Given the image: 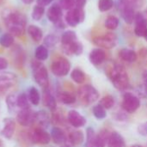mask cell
Here are the masks:
<instances>
[{
    "mask_svg": "<svg viewBox=\"0 0 147 147\" xmlns=\"http://www.w3.org/2000/svg\"><path fill=\"white\" fill-rule=\"evenodd\" d=\"M3 22L13 36L20 37L25 33L27 23L26 16L20 11L11 9H5L2 14Z\"/></svg>",
    "mask_w": 147,
    "mask_h": 147,
    "instance_id": "1",
    "label": "cell"
},
{
    "mask_svg": "<svg viewBox=\"0 0 147 147\" xmlns=\"http://www.w3.org/2000/svg\"><path fill=\"white\" fill-rule=\"evenodd\" d=\"M114 86L118 90H125L129 85V78L125 69L121 65L114 66L109 74Z\"/></svg>",
    "mask_w": 147,
    "mask_h": 147,
    "instance_id": "2",
    "label": "cell"
},
{
    "mask_svg": "<svg viewBox=\"0 0 147 147\" xmlns=\"http://www.w3.org/2000/svg\"><path fill=\"white\" fill-rule=\"evenodd\" d=\"M33 75L35 82L43 89H47L49 84L48 71L46 66L39 60H34L32 62Z\"/></svg>",
    "mask_w": 147,
    "mask_h": 147,
    "instance_id": "3",
    "label": "cell"
},
{
    "mask_svg": "<svg viewBox=\"0 0 147 147\" xmlns=\"http://www.w3.org/2000/svg\"><path fill=\"white\" fill-rule=\"evenodd\" d=\"M80 101L86 105H90L96 102L99 98L98 91L90 84H84L78 89V91Z\"/></svg>",
    "mask_w": 147,
    "mask_h": 147,
    "instance_id": "4",
    "label": "cell"
},
{
    "mask_svg": "<svg viewBox=\"0 0 147 147\" xmlns=\"http://www.w3.org/2000/svg\"><path fill=\"white\" fill-rule=\"evenodd\" d=\"M51 70L55 76L64 77L69 73L71 70V64L67 59L59 57L52 63Z\"/></svg>",
    "mask_w": 147,
    "mask_h": 147,
    "instance_id": "5",
    "label": "cell"
},
{
    "mask_svg": "<svg viewBox=\"0 0 147 147\" xmlns=\"http://www.w3.org/2000/svg\"><path fill=\"white\" fill-rule=\"evenodd\" d=\"M122 109L129 113H134L135 111L138 110V109L140 106V100L139 96H135L133 93L127 92L123 95V99H122V103H121Z\"/></svg>",
    "mask_w": 147,
    "mask_h": 147,
    "instance_id": "6",
    "label": "cell"
},
{
    "mask_svg": "<svg viewBox=\"0 0 147 147\" xmlns=\"http://www.w3.org/2000/svg\"><path fill=\"white\" fill-rule=\"evenodd\" d=\"M36 113L34 112L31 109H21L16 115L17 122L22 127H30L35 122Z\"/></svg>",
    "mask_w": 147,
    "mask_h": 147,
    "instance_id": "7",
    "label": "cell"
},
{
    "mask_svg": "<svg viewBox=\"0 0 147 147\" xmlns=\"http://www.w3.org/2000/svg\"><path fill=\"white\" fill-rule=\"evenodd\" d=\"M116 35L113 33H107L105 35L97 36L93 39V42L99 47L110 49L115 47L116 45Z\"/></svg>",
    "mask_w": 147,
    "mask_h": 147,
    "instance_id": "8",
    "label": "cell"
},
{
    "mask_svg": "<svg viewBox=\"0 0 147 147\" xmlns=\"http://www.w3.org/2000/svg\"><path fill=\"white\" fill-rule=\"evenodd\" d=\"M84 19V11L80 8H73L65 15V22L71 27H76Z\"/></svg>",
    "mask_w": 147,
    "mask_h": 147,
    "instance_id": "9",
    "label": "cell"
},
{
    "mask_svg": "<svg viewBox=\"0 0 147 147\" xmlns=\"http://www.w3.org/2000/svg\"><path fill=\"white\" fill-rule=\"evenodd\" d=\"M16 76L9 71H0V94L8 91L14 86Z\"/></svg>",
    "mask_w": 147,
    "mask_h": 147,
    "instance_id": "10",
    "label": "cell"
},
{
    "mask_svg": "<svg viewBox=\"0 0 147 147\" xmlns=\"http://www.w3.org/2000/svg\"><path fill=\"white\" fill-rule=\"evenodd\" d=\"M30 140L34 144L47 145L51 141V135L42 128H36L30 134Z\"/></svg>",
    "mask_w": 147,
    "mask_h": 147,
    "instance_id": "11",
    "label": "cell"
},
{
    "mask_svg": "<svg viewBox=\"0 0 147 147\" xmlns=\"http://www.w3.org/2000/svg\"><path fill=\"white\" fill-rule=\"evenodd\" d=\"M120 9H121V16L124 19V21L128 24H132L134 22V18H135V13H134V7L121 0Z\"/></svg>",
    "mask_w": 147,
    "mask_h": 147,
    "instance_id": "12",
    "label": "cell"
},
{
    "mask_svg": "<svg viewBox=\"0 0 147 147\" xmlns=\"http://www.w3.org/2000/svg\"><path fill=\"white\" fill-rule=\"evenodd\" d=\"M67 121L72 127L77 128L82 127L86 124V119L76 110H71L68 112Z\"/></svg>",
    "mask_w": 147,
    "mask_h": 147,
    "instance_id": "13",
    "label": "cell"
},
{
    "mask_svg": "<svg viewBox=\"0 0 147 147\" xmlns=\"http://www.w3.org/2000/svg\"><path fill=\"white\" fill-rule=\"evenodd\" d=\"M134 22L136 23L134 33L139 37H144L147 30V20L141 13H138L135 15Z\"/></svg>",
    "mask_w": 147,
    "mask_h": 147,
    "instance_id": "14",
    "label": "cell"
},
{
    "mask_svg": "<svg viewBox=\"0 0 147 147\" xmlns=\"http://www.w3.org/2000/svg\"><path fill=\"white\" fill-rule=\"evenodd\" d=\"M16 131V122L11 118H6L3 120V128L0 132L1 135L5 139L10 140Z\"/></svg>",
    "mask_w": 147,
    "mask_h": 147,
    "instance_id": "15",
    "label": "cell"
},
{
    "mask_svg": "<svg viewBox=\"0 0 147 147\" xmlns=\"http://www.w3.org/2000/svg\"><path fill=\"white\" fill-rule=\"evenodd\" d=\"M62 8L59 3H53L47 10V16L48 20L53 24L62 20Z\"/></svg>",
    "mask_w": 147,
    "mask_h": 147,
    "instance_id": "16",
    "label": "cell"
},
{
    "mask_svg": "<svg viewBox=\"0 0 147 147\" xmlns=\"http://www.w3.org/2000/svg\"><path fill=\"white\" fill-rule=\"evenodd\" d=\"M62 50L67 55H80L83 53V45L76 40L68 45H62Z\"/></svg>",
    "mask_w": 147,
    "mask_h": 147,
    "instance_id": "17",
    "label": "cell"
},
{
    "mask_svg": "<svg viewBox=\"0 0 147 147\" xmlns=\"http://www.w3.org/2000/svg\"><path fill=\"white\" fill-rule=\"evenodd\" d=\"M90 61L94 65H99L106 59V53L102 48H95L90 53Z\"/></svg>",
    "mask_w": 147,
    "mask_h": 147,
    "instance_id": "18",
    "label": "cell"
},
{
    "mask_svg": "<svg viewBox=\"0 0 147 147\" xmlns=\"http://www.w3.org/2000/svg\"><path fill=\"white\" fill-rule=\"evenodd\" d=\"M43 104L47 107L51 111L54 112L57 109V102L56 100L54 98V96H53V94L50 92V90L47 89H44V92H43Z\"/></svg>",
    "mask_w": 147,
    "mask_h": 147,
    "instance_id": "19",
    "label": "cell"
},
{
    "mask_svg": "<svg viewBox=\"0 0 147 147\" xmlns=\"http://www.w3.org/2000/svg\"><path fill=\"white\" fill-rule=\"evenodd\" d=\"M108 147H126V144L124 141V139L122 136L118 134L117 132H113L110 134V136L109 138L108 143H107Z\"/></svg>",
    "mask_w": 147,
    "mask_h": 147,
    "instance_id": "20",
    "label": "cell"
},
{
    "mask_svg": "<svg viewBox=\"0 0 147 147\" xmlns=\"http://www.w3.org/2000/svg\"><path fill=\"white\" fill-rule=\"evenodd\" d=\"M50 135H51V140L57 145L64 144L66 141V136L65 132L58 127H55L52 129Z\"/></svg>",
    "mask_w": 147,
    "mask_h": 147,
    "instance_id": "21",
    "label": "cell"
},
{
    "mask_svg": "<svg viewBox=\"0 0 147 147\" xmlns=\"http://www.w3.org/2000/svg\"><path fill=\"white\" fill-rule=\"evenodd\" d=\"M119 56L120 58L128 63H133L135 62L137 60V53L132 50V49H128V48H122L120 52H119Z\"/></svg>",
    "mask_w": 147,
    "mask_h": 147,
    "instance_id": "22",
    "label": "cell"
},
{
    "mask_svg": "<svg viewBox=\"0 0 147 147\" xmlns=\"http://www.w3.org/2000/svg\"><path fill=\"white\" fill-rule=\"evenodd\" d=\"M68 140L70 144L73 146H80L84 140V135L81 131H73L71 132L68 135Z\"/></svg>",
    "mask_w": 147,
    "mask_h": 147,
    "instance_id": "23",
    "label": "cell"
},
{
    "mask_svg": "<svg viewBox=\"0 0 147 147\" xmlns=\"http://www.w3.org/2000/svg\"><path fill=\"white\" fill-rule=\"evenodd\" d=\"M110 134L111 133H109L106 129L102 130L96 136V140H95L96 147H105L106 144L108 143V140H109V138L110 136Z\"/></svg>",
    "mask_w": 147,
    "mask_h": 147,
    "instance_id": "24",
    "label": "cell"
},
{
    "mask_svg": "<svg viewBox=\"0 0 147 147\" xmlns=\"http://www.w3.org/2000/svg\"><path fill=\"white\" fill-rule=\"evenodd\" d=\"M28 33L32 38V40L35 42H40L43 38L42 30L36 25H30L28 28Z\"/></svg>",
    "mask_w": 147,
    "mask_h": 147,
    "instance_id": "25",
    "label": "cell"
},
{
    "mask_svg": "<svg viewBox=\"0 0 147 147\" xmlns=\"http://www.w3.org/2000/svg\"><path fill=\"white\" fill-rule=\"evenodd\" d=\"M17 96H18V95H16V93H11V94L8 95V96L6 98V104H7V107H8V110L10 113L16 112V109H18Z\"/></svg>",
    "mask_w": 147,
    "mask_h": 147,
    "instance_id": "26",
    "label": "cell"
},
{
    "mask_svg": "<svg viewBox=\"0 0 147 147\" xmlns=\"http://www.w3.org/2000/svg\"><path fill=\"white\" fill-rule=\"evenodd\" d=\"M71 78L76 84H82L85 81V74H84V72L82 70L78 69V68H76V69L72 70V71L71 73Z\"/></svg>",
    "mask_w": 147,
    "mask_h": 147,
    "instance_id": "27",
    "label": "cell"
},
{
    "mask_svg": "<svg viewBox=\"0 0 147 147\" xmlns=\"http://www.w3.org/2000/svg\"><path fill=\"white\" fill-rule=\"evenodd\" d=\"M30 101L28 98V96H27L25 93H22L18 95L17 96V106L20 109H30Z\"/></svg>",
    "mask_w": 147,
    "mask_h": 147,
    "instance_id": "28",
    "label": "cell"
},
{
    "mask_svg": "<svg viewBox=\"0 0 147 147\" xmlns=\"http://www.w3.org/2000/svg\"><path fill=\"white\" fill-rule=\"evenodd\" d=\"M76 40H77V34L74 31H71V30L65 31L61 36L62 45H68Z\"/></svg>",
    "mask_w": 147,
    "mask_h": 147,
    "instance_id": "29",
    "label": "cell"
},
{
    "mask_svg": "<svg viewBox=\"0 0 147 147\" xmlns=\"http://www.w3.org/2000/svg\"><path fill=\"white\" fill-rule=\"evenodd\" d=\"M59 101L64 104H73L76 102V97L73 94L67 92V91H62L59 95Z\"/></svg>",
    "mask_w": 147,
    "mask_h": 147,
    "instance_id": "30",
    "label": "cell"
},
{
    "mask_svg": "<svg viewBox=\"0 0 147 147\" xmlns=\"http://www.w3.org/2000/svg\"><path fill=\"white\" fill-rule=\"evenodd\" d=\"M35 59L39 61H44L48 58V50L44 45L39 46L34 53Z\"/></svg>",
    "mask_w": 147,
    "mask_h": 147,
    "instance_id": "31",
    "label": "cell"
},
{
    "mask_svg": "<svg viewBox=\"0 0 147 147\" xmlns=\"http://www.w3.org/2000/svg\"><path fill=\"white\" fill-rule=\"evenodd\" d=\"M14 44V36L9 33H5L1 35L0 37V45L4 47L8 48L10 47Z\"/></svg>",
    "mask_w": 147,
    "mask_h": 147,
    "instance_id": "32",
    "label": "cell"
},
{
    "mask_svg": "<svg viewBox=\"0 0 147 147\" xmlns=\"http://www.w3.org/2000/svg\"><path fill=\"white\" fill-rule=\"evenodd\" d=\"M28 98H29L30 102H31L33 105H34V106H37V105L40 103V96L39 90H38L35 87L30 88L29 92H28Z\"/></svg>",
    "mask_w": 147,
    "mask_h": 147,
    "instance_id": "33",
    "label": "cell"
},
{
    "mask_svg": "<svg viewBox=\"0 0 147 147\" xmlns=\"http://www.w3.org/2000/svg\"><path fill=\"white\" fill-rule=\"evenodd\" d=\"M96 134H95V131L91 127H88L86 130V147H96L95 140H96Z\"/></svg>",
    "mask_w": 147,
    "mask_h": 147,
    "instance_id": "34",
    "label": "cell"
},
{
    "mask_svg": "<svg viewBox=\"0 0 147 147\" xmlns=\"http://www.w3.org/2000/svg\"><path fill=\"white\" fill-rule=\"evenodd\" d=\"M35 121H37L40 126L44 127L49 123V116L47 112L45 111H39L36 112Z\"/></svg>",
    "mask_w": 147,
    "mask_h": 147,
    "instance_id": "35",
    "label": "cell"
},
{
    "mask_svg": "<svg viewBox=\"0 0 147 147\" xmlns=\"http://www.w3.org/2000/svg\"><path fill=\"white\" fill-rule=\"evenodd\" d=\"M99 104L102 106L105 109H110L115 105V98L111 95H107L101 99Z\"/></svg>",
    "mask_w": 147,
    "mask_h": 147,
    "instance_id": "36",
    "label": "cell"
},
{
    "mask_svg": "<svg viewBox=\"0 0 147 147\" xmlns=\"http://www.w3.org/2000/svg\"><path fill=\"white\" fill-rule=\"evenodd\" d=\"M92 113H93L94 116L98 120H102V119L106 118V116H107L106 109L102 106H101L100 104L96 105V106L93 107Z\"/></svg>",
    "mask_w": 147,
    "mask_h": 147,
    "instance_id": "37",
    "label": "cell"
},
{
    "mask_svg": "<svg viewBox=\"0 0 147 147\" xmlns=\"http://www.w3.org/2000/svg\"><path fill=\"white\" fill-rule=\"evenodd\" d=\"M119 26V19L115 16H109L105 21V27L109 30H114Z\"/></svg>",
    "mask_w": 147,
    "mask_h": 147,
    "instance_id": "38",
    "label": "cell"
},
{
    "mask_svg": "<svg viewBox=\"0 0 147 147\" xmlns=\"http://www.w3.org/2000/svg\"><path fill=\"white\" fill-rule=\"evenodd\" d=\"M59 37L54 34H48L44 38V46L47 48H53L57 45Z\"/></svg>",
    "mask_w": 147,
    "mask_h": 147,
    "instance_id": "39",
    "label": "cell"
},
{
    "mask_svg": "<svg viewBox=\"0 0 147 147\" xmlns=\"http://www.w3.org/2000/svg\"><path fill=\"white\" fill-rule=\"evenodd\" d=\"M44 13H45V8L36 4L34 6V8L33 9V11H32V18H33V20L40 21L42 18Z\"/></svg>",
    "mask_w": 147,
    "mask_h": 147,
    "instance_id": "40",
    "label": "cell"
},
{
    "mask_svg": "<svg viewBox=\"0 0 147 147\" xmlns=\"http://www.w3.org/2000/svg\"><path fill=\"white\" fill-rule=\"evenodd\" d=\"M114 6L113 0H99L98 2V9L102 12H105L112 9Z\"/></svg>",
    "mask_w": 147,
    "mask_h": 147,
    "instance_id": "41",
    "label": "cell"
},
{
    "mask_svg": "<svg viewBox=\"0 0 147 147\" xmlns=\"http://www.w3.org/2000/svg\"><path fill=\"white\" fill-rule=\"evenodd\" d=\"M59 4L63 9L70 10L73 9L75 5V0H60Z\"/></svg>",
    "mask_w": 147,
    "mask_h": 147,
    "instance_id": "42",
    "label": "cell"
},
{
    "mask_svg": "<svg viewBox=\"0 0 147 147\" xmlns=\"http://www.w3.org/2000/svg\"><path fill=\"white\" fill-rule=\"evenodd\" d=\"M136 92L138 94V96L140 97H142V98H147V84L145 83L144 84H141L140 85L137 90H136Z\"/></svg>",
    "mask_w": 147,
    "mask_h": 147,
    "instance_id": "43",
    "label": "cell"
},
{
    "mask_svg": "<svg viewBox=\"0 0 147 147\" xmlns=\"http://www.w3.org/2000/svg\"><path fill=\"white\" fill-rule=\"evenodd\" d=\"M138 132L140 135L147 137V121L140 124L138 127Z\"/></svg>",
    "mask_w": 147,
    "mask_h": 147,
    "instance_id": "44",
    "label": "cell"
},
{
    "mask_svg": "<svg viewBox=\"0 0 147 147\" xmlns=\"http://www.w3.org/2000/svg\"><path fill=\"white\" fill-rule=\"evenodd\" d=\"M9 65V63H8V60L3 58V57H0V71L5 70Z\"/></svg>",
    "mask_w": 147,
    "mask_h": 147,
    "instance_id": "45",
    "label": "cell"
},
{
    "mask_svg": "<svg viewBox=\"0 0 147 147\" xmlns=\"http://www.w3.org/2000/svg\"><path fill=\"white\" fill-rule=\"evenodd\" d=\"M54 0H36V3H37V5L39 6H41V7H46L47 5H49L51 3H53Z\"/></svg>",
    "mask_w": 147,
    "mask_h": 147,
    "instance_id": "46",
    "label": "cell"
},
{
    "mask_svg": "<svg viewBox=\"0 0 147 147\" xmlns=\"http://www.w3.org/2000/svg\"><path fill=\"white\" fill-rule=\"evenodd\" d=\"M85 3H86V0H75V5L77 6V8L83 9Z\"/></svg>",
    "mask_w": 147,
    "mask_h": 147,
    "instance_id": "47",
    "label": "cell"
},
{
    "mask_svg": "<svg viewBox=\"0 0 147 147\" xmlns=\"http://www.w3.org/2000/svg\"><path fill=\"white\" fill-rule=\"evenodd\" d=\"M25 4H30L34 2V0H22Z\"/></svg>",
    "mask_w": 147,
    "mask_h": 147,
    "instance_id": "48",
    "label": "cell"
},
{
    "mask_svg": "<svg viewBox=\"0 0 147 147\" xmlns=\"http://www.w3.org/2000/svg\"><path fill=\"white\" fill-rule=\"evenodd\" d=\"M143 78H144V80H145V82H146L147 81V70H146V71H144V73H143Z\"/></svg>",
    "mask_w": 147,
    "mask_h": 147,
    "instance_id": "49",
    "label": "cell"
},
{
    "mask_svg": "<svg viewBox=\"0 0 147 147\" xmlns=\"http://www.w3.org/2000/svg\"><path fill=\"white\" fill-rule=\"evenodd\" d=\"M4 146H3V140L0 139V147H3Z\"/></svg>",
    "mask_w": 147,
    "mask_h": 147,
    "instance_id": "50",
    "label": "cell"
},
{
    "mask_svg": "<svg viewBox=\"0 0 147 147\" xmlns=\"http://www.w3.org/2000/svg\"><path fill=\"white\" fill-rule=\"evenodd\" d=\"M144 37H145L146 40L147 41V30H146V34H145V35H144Z\"/></svg>",
    "mask_w": 147,
    "mask_h": 147,
    "instance_id": "51",
    "label": "cell"
},
{
    "mask_svg": "<svg viewBox=\"0 0 147 147\" xmlns=\"http://www.w3.org/2000/svg\"><path fill=\"white\" fill-rule=\"evenodd\" d=\"M131 147H143V146H140V145H134V146H131Z\"/></svg>",
    "mask_w": 147,
    "mask_h": 147,
    "instance_id": "52",
    "label": "cell"
},
{
    "mask_svg": "<svg viewBox=\"0 0 147 147\" xmlns=\"http://www.w3.org/2000/svg\"><path fill=\"white\" fill-rule=\"evenodd\" d=\"M145 83H146V84H147V81H146V82H145Z\"/></svg>",
    "mask_w": 147,
    "mask_h": 147,
    "instance_id": "53",
    "label": "cell"
},
{
    "mask_svg": "<svg viewBox=\"0 0 147 147\" xmlns=\"http://www.w3.org/2000/svg\"><path fill=\"white\" fill-rule=\"evenodd\" d=\"M146 15H147V10H146Z\"/></svg>",
    "mask_w": 147,
    "mask_h": 147,
    "instance_id": "54",
    "label": "cell"
}]
</instances>
